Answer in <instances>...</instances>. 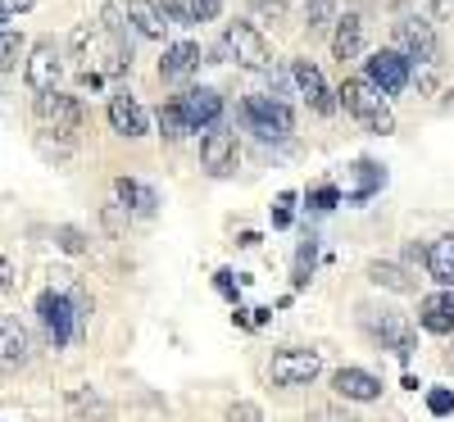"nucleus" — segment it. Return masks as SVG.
<instances>
[{
    "label": "nucleus",
    "mask_w": 454,
    "mask_h": 422,
    "mask_svg": "<svg viewBox=\"0 0 454 422\" xmlns=\"http://www.w3.org/2000/svg\"><path fill=\"white\" fill-rule=\"evenodd\" d=\"M336 105L346 109L350 119H359L368 132H377V137H391L395 132V113H391L387 96L377 91L368 78H346V82H340V91H336Z\"/></svg>",
    "instance_id": "obj_1"
},
{
    "label": "nucleus",
    "mask_w": 454,
    "mask_h": 422,
    "mask_svg": "<svg viewBox=\"0 0 454 422\" xmlns=\"http://www.w3.org/2000/svg\"><path fill=\"white\" fill-rule=\"evenodd\" d=\"M241 123L259 141H286L295 132V113L282 96H246L241 100Z\"/></svg>",
    "instance_id": "obj_2"
},
{
    "label": "nucleus",
    "mask_w": 454,
    "mask_h": 422,
    "mask_svg": "<svg viewBox=\"0 0 454 422\" xmlns=\"http://www.w3.org/2000/svg\"><path fill=\"white\" fill-rule=\"evenodd\" d=\"M359 323L364 332L382 345V350H395L400 359L413 355V345H419V336H413V323L400 314V309H372V304H359Z\"/></svg>",
    "instance_id": "obj_3"
},
{
    "label": "nucleus",
    "mask_w": 454,
    "mask_h": 422,
    "mask_svg": "<svg viewBox=\"0 0 454 422\" xmlns=\"http://www.w3.org/2000/svg\"><path fill=\"white\" fill-rule=\"evenodd\" d=\"M100 36H105V73L119 78L132 64V19L123 5H105L100 10Z\"/></svg>",
    "instance_id": "obj_4"
},
{
    "label": "nucleus",
    "mask_w": 454,
    "mask_h": 422,
    "mask_svg": "<svg viewBox=\"0 0 454 422\" xmlns=\"http://www.w3.org/2000/svg\"><path fill=\"white\" fill-rule=\"evenodd\" d=\"M36 318L46 327V340L55 350H64L68 340L82 336V323H78V309H73V300L64 291H42L36 295Z\"/></svg>",
    "instance_id": "obj_5"
},
{
    "label": "nucleus",
    "mask_w": 454,
    "mask_h": 422,
    "mask_svg": "<svg viewBox=\"0 0 454 422\" xmlns=\"http://www.w3.org/2000/svg\"><path fill=\"white\" fill-rule=\"evenodd\" d=\"M391 36H395V51L409 59V64H436L441 55V42H436V27L419 14H404L391 23Z\"/></svg>",
    "instance_id": "obj_6"
},
{
    "label": "nucleus",
    "mask_w": 454,
    "mask_h": 422,
    "mask_svg": "<svg viewBox=\"0 0 454 422\" xmlns=\"http://www.w3.org/2000/svg\"><path fill=\"white\" fill-rule=\"evenodd\" d=\"M223 46L237 55L241 68H254V73H269L278 59H273V46L263 42V32L254 23H227V36H223Z\"/></svg>",
    "instance_id": "obj_7"
},
{
    "label": "nucleus",
    "mask_w": 454,
    "mask_h": 422,
    "mask_svg": "<svg viewBox=\"0 0 454 422\" xmlns=\"http://www.w3.org/2000/svg\"><path fill=\"white\" fill-rule=\"evenodd\" d=\"M318 372H323L318 350H300V345H286V350H278L273 363H269L273 387H309Z\"/></svg>",
    "instance_id": "obj_8"
},
{
    "label": "nucleus",
    "mask_w": 454,
    "mask_h": 422,
    "mask_svg": "<svg viewBox=\"0 0 454 422\" xmlns=\"http://www.w3.org/2000/svg\"><path fill=\"white\" fill-rule=\"evenodd\" d=\"M364 78L382 91V96H400V91L409 87V78H413V64L391 46V51H377V55L364 59Z\"/></svg>",
    "instance_id": "obj_9"
},
{
    "label": "nucleus",
    "mask_w": 454,
    "mask_h": 422,
    "mask_svg": "<svg viewBox=\"0 0 454 422\" xmlns=\"http://www.w3.org/2000/svg\"><path fill=\"white\" fill-rule=\"evenodd\" d=\"M59 73H64V51L51 42V36H42V42L32 46V55H27L23 78H27V87H32L36 96H42V91H55Z\"/></svg>",
    "instance_id": "obj_10"
},
{
    "label": "nucleus",
    "mask_w": 454,
    "mask_h": 422,
    "mask_svg": "<svg viewBox=\"0 0 454 422\" xmlns=\"http://www.w3.org/2000/svg\"><path fill=\"white\" fill-rule=\"evenodd\" d=\"M200 164H205L214 177L237 173V164H241L237 132H227V128H209V132H205V141H200Z\"/></svg>",
    "instance_id": "obj_11"
},
{
    "label": "nucleus",
    "mask_w": 454,
    "mask_h": 422,
    "mask_svg": "<svg viewBox=\"0 0 454 422\" xmlns=\"http://www.w3.org/2000/svg\"><path fill=\"white\" fill-rule=\"evenodd\" d=\"M36 113L51 123L55 137H73V132L82 128V105H78V96H64V91H42V96H36Z\"/></svg>",
    "instance_id": "obj_12"
},
{
    "label": "nucleus",
    "mask_w": 454,
    "mask_h": 422,
    "mask_svg": "<svg viewBox=\"0 0 454 422\" xmlns=\"http://www.w3.org/2000/svg\"><path fill=\"white\" fill-rule=\"evenodd\" d=\"M177 105H182L186 119H192V132H209V128H218V119H223V96H218L214 87H192V91H182Z\"/></svg>",
    "instance_id": "obj_13"
},
{
    "label": "nucleus",
    "mask_w": 454,
    "mask_h": 422,
    "mask_svg": "<svg viewBox=\"0 0 454 422\" xmlns=\"http://www.w3.org/2000/svg\"><path fill=\"white\" fill-rule=\"evenodd\" d=\"M332 391H336L340 400L372 404V400H382V381H377L368 368H336V372H332Z\"/></svg>",
    "instance_id": "obj_14"
},
{
    "label": "nucleus",
    "mask_w": 454,
    "mask_h": 422,
    "mask_svg": "<svg viewBox=\"0 0 454 422\" xmlns=\"http://www.w3.org/2000/svg\"><path fill=\"white\" fill-rule=\"evenodd\" d=\"M109 123L119 137H145L150 132V113L137 105V96L119 91V96H109Z\"/></svg>",
    "instance_id": "obj_15"
},
{
    "label": "nucleus",
    "mask_w": 454,
    "mask_h": 422,
    "mask_svg": "<svg viewBox=\"0 0 454 422\" xmlns=\"http://www.w3.org/2000/svg\"><path fill=\"white\" fill-rule=\"evenodd\" d=\"M419 323L432 336H450L454 332V291H432L419 300Z\"/></svg>",
    "instance_id": "obj_16"
},
{
    "label": "nucleus",
    "mask_w": 454,
    "mask_h": 422,
    "mask_svg": "<svg viewBox=\"0 0 454 422\" xmlns=\"http://www.w3.org/2000/svg\"><path fill=\"white\" fill-rule=\"evenodd\" d=\"M291 78H295L300 96H305L318 113H332V109H336V100H332V91H327V82H323L318 64H309V59H295V64H291Z\"/></svg>",
    "instance_id": "obj_17"
},
{
    "label": "nucleus",
    "mask_w": 454,
    "mask_h": 422,
    "mask_svg": "<svg viewBox=\"0 0 454 422\" xmlns=\"http://www.w3.org/2000/svg\"><path fill=\"white\" fill-rule=\"evenodd\" d=\"M200 46L196 42H173L168 51H164V59H160V78L164 82H186L192 73L200 68Z\"/></svg>",
    "instance_id": "obj_18"
},
{
    "label": "nucleus",
    "mask_w": 454,
    "mask_h": 422,
    "mask_svg": "<svg viewBox=\"0 0 454 422\" xmlns=\"http://www.w3.org/2000/svg\"><path fill=\"white\" fill-rule=\"evenodd\" d=\"M27 359H32V336L19 323H5L0 327V372H19Z\"/></svg>",
    "instance_id": "obj_19"
},
{
    "label": "nucleus",
    "mask_w": 454,
    "mask_h": 422,
    "mask_svg": "<svg viewBox=\"0 0 454 422\" xmlns=\"http://www.w3.org/2000/svg\"><path fill=\"white\" fill-rule=\"evenodd\" d=\"M368 282L382 286V291H395V295H413V291H419V282L409 277V268L391 263V259H372L368 263Z\"/></svg>",
    "instance_id": "obj_20"
},
{
    "label": "nucleus",
    "mask_w": 454,
    "mask_h": 422,
    "mask_svg": "<svg viewBox=\"0 0 454 422\" xmlns=\"http://www.w3.org/2000/svg\"><path fill=\"white\" fill-rule=\"evenodd\" d=\"M427 273L441 291H454V232H445L427 246Z\"/></svg>",
    "instance_id": "obj_21"
},
{
    "label": "nucleus",
    "mask_w": 454,
    "mask_h": 422,
    "mask_svg": "<svg viewBox=\"0 0 454 422\" xmlns=\"http://www.w3.org/2000/svg\"><path fill=\"white\" fill-rule=\"evenodd\" d=\"M364 51V19L359 14H346V19H336V32H332V55L346 64V59H359Z\"/></svg>",
    "instance_id": "obj_22"
},
{
    "label": "nucleus",
    "mask_w": 454,
    "mask_h": 422,
    "mask_svg": "<svg viewBox=\"0 0 454 422\" xmlns=\"http://www.w3.org/2000/svg\"><path fill=\"white\" fill-rule=\"evenodd\" d=\"M123 10H128V19H132V27L141 32V36H150V42H160L164 36V10H160V0H123Z\"/></svg>",
    "instance_id": "obj_23"
},
{
    "label": "nucleus",
    "mask_w": 454,
    "mask_h": 422,
    "mask_svg": "<svg viewBox=\"0 0 454 422\" xmlns=\"http://www.w3.org/2000/svg\"><path fill=\"white\" fill-rule=\"evenodd\" d=\"M114 196H119V205L128 209V214H155L160 209V196H155V191H150V186H141V182H132V177H119V182H114Z\"/></svg>",
    "instance_id": "obj_24"
},
{
    "label": "nucleus",
    "mask_w": 454,
    "mask_h": 422,
    "mask_svg": "<svg viewBox=\"0 0 454 422\" xmlns=\"http://www.w3.org/2000/svg\"><path fill=\"white\" fill-rule=\"evenodd\" d=\"M314 263H318V241L305 237V241H300V250H295V263H291V286H295V291H305V286H309Z\"/></svg>",
    "instance_id": "obj_25"
},
{
    "label": "nucleus",
    "mask_w": 454,
    "mask_h": 422,
    "mask_svg": "<svg viewBox=\"0 0 454 422\" xmlns=\"http://www.w3.org/2000/svg\"><path fill=\"white\" fill-rule=\"evenodd\" d=\"M355 173H359V191H350V196H346L350 205H364L368 196H377V191L387 186V173L377 168L372 160H359V164H355Z\"/></svg>",
    "instance_id": "obj_26"
},
{
    "label": "nucleus",
    "mask_w": 454,
    "mask_h": 422,
    "mask_svg": "<svg viewBox=\"0 0 454 422\" xmlns=\"http://www.w3.org/2000/svg\"><path fill=\"white\" fill-rule=\"evenodd\" d=\"M305 27H309V36L336 27V0H305Z\"/></svg>",
    "instance_id": "obj_27"
},
{
    "label": "nucleus",
    "mask_w": 454,
    "mask_h": 422,
    "mask_svg": "<svg viewBox=\"0 0 454 422\" xmlns=\"http://www.w3.org/2000/svg\"><path fill=\"white\" fill-rule=\"evenodd\" d=\"M160 128H164V137H168V141H177V137L192 132V119L182 113V105H177V100H168V105L160 109Z\"/></svg>",
    "instance_id": "obj_28"
},
{
    "label": "nucleus",
    "mask_w": 454,
    "mask_h": 422,
    "mask_svg": "<svg viewBox=\"0 0 454 422\" xmlns=\"http://www.w3.org/2000/svg\"><path fill=\"white\" fill-rule=\"evenodd\" d=\"M19 55H23V36H19V32H0V73L14 68Z\"/></svg>",
    "instance_id": "obj_29"
},
{
    "label": "nucleus",
    "mask_w": 454,
    "mask_h": 422,
    "mask_svg": "<svg viewBox=\"0 0 454 422\" xmlns=\"http://www.w3.org/2000/svg\"><path fill=\"white\" fill-rule=\"evenodd\" d=\"M55 246L64 254H87V237L78 232V227H55Z\"/></svg>",
    "instance_id": "obj_30"
},
{
    "label": "nucleus",
    "mask_w": 454,
    "mask_h": 422,
    "mask_svg": "<svg viewBox=\"0 0 454 422\" xmlns=\"http://www.w3.org/2000/svg\"><path fill=\"white\" fill-rule=\"evenodd\" d=\"M186 14H192V23H214L223 14V0H186Z\"/></svg>",
    "instance_id": "obj_31"
},
{
    "label": "nucleus",
    "mask_w": 454,
    "mask_h": 422,
    "mask_svg": "<svg viewBox=\"0 0 454 422\" xmlns=\"http://www.w3.org/2000/svg\"><path fill=\"white\" fill-rule=\"evenodd\" d=\"M427 413H432V418H450V413H454V391H445V387L427 391Z\"/></svg>",
    "instance_id": "obj_32"
},
{
    "label": "nucleus",
    "mask_w": 454,
    "mask_h": 422,
    "mask_svg": "<svg viewBox=\"0 0 454 422\" xmlns=\"http://www.w3.org/2000/svg\"><path fill=\"white\" fill-rule=\"evenodd\" d=\"M336 205H340V191H336V186H314V191H309V209L327 214V209H336Z\"/></svg>",
    "instance_id": "obj_33"
},
{
    "label": "nucleus",
    "mask_w": 454,
    "mask_h": 422,
    "mask_svg": "<svg viewBox=\"0 0 454 422\" xmlns=\"http://www.w3.org/2000/svg\"><path fill=\"white\" fill-rule=\"evenodd\" d=\"M227 422H263V413H259L254 400H237L232 409H227Z\"/></svg>",
    "instance_id": "obj_34"
},
{
    "label": "nucleus",
    "mask_w": 454,
    "mask_h": 422,
    "mask_svg": "<svg viewBox=\"0 0 454 422\" xmlns=\"http://www.w3.org/2000/svg\"><path fill=\"white\" fill-rule=\"evenodd\" d=\"M164 19H173L177 27H192V14H186V0H160Z\"/></svg>",
    "instance_id": "obj_35"
},
{
    "label": "nucleus",
    "mask_w": 454,
    "mask_h": 422,
    "mask_svg": "<svg viewBox=\"0 0 454 422\" xmlns=\"http://www.w3.org/2000/svg\"><path fill=\"white\" fill-rule=\"evenodd\" d=\"M250 10L263 14V19H282L286 14V0H250Z\"/></svg>",
    "instance_id": "obj_36"
},
{
    "label": "nucleus",
    "mask_w": 454,
    "mask_h": 422,
    "mask_svg": "<svg viewBox=\"0 0 454 422\" xmlns=\"http://www.w3.org/2000/svg\"><path fill=\"white\" fill-rule=\"evenodd\" d=\"M32 0H0V19H14V14H27Z\"/></svg>",
    "instance_id": "obj_37"
},
{
    "label": "nucleus",
    "mask_w": 454,
    "mask_h": 422,
    "mask_svg": "<svg viewBox=\"0 0 454 422\" xmlns=\"http://www.w3.org/2000/svg\"><path fill=\"white\" fill-rule=\"evenodd\" d=\"M309 422H355V418L350 413H336V409H314Z\"/></svg>",
    "instance_id": "obj_38"
},
{
    "label": "nucleus",
    "mask_w": 454,
    "mask_h": 422,
    "mask_svg": "<svg viewBox=\"0 0 454 422\" xmlns=\"http://www.w3.org/2000/svg\"><path fill=\"white\" fill-rule=\"evenodd\" d=\"M404 263H423V268H427V246L409 241V246H404Z\"/></svg>",
    "instance_id": "obj_39"
},
{
    "label": "nucleus",
    "mask_w": 454,
    "mask_h": 422,
    "mask_svg": "<svg viewBox=\"0 0 454 422\" xmlns=\"http://www.w3.org/2000/svg\"><path fill=\"white\" fill-rule=\"evenodd\" d=\"M214 286H218V291H223L227 300H237V282H232V273H227V268H223V273L214 277Z\"/></svg>",
    "instance_id": "obj_40"
},
{
    "label": "nucleus",
    "mask_w": 454,
    "mask_h": 422,
    "mask_svg": "<svg viewBox=\"0 0 454 422\" xmlns=\"http://www.w3.org/2000/svg\"><path fill=\"white\" fill-rule=\"evenodd\" d=\"M10 277H14V268H10V259H5V254H0V291L10 286Z\"/></svg>",
    "instance_id": "obj_41"
},
{
    "label": "nucleus",
    "mask_w": 454,
    "mask_h": 422,
    "mask_svg": "<svg viewBox=\"0 0 454 422\" xmlns=\"http://www.w3.org/2000/svg\"><path fill=\"white\" fill-rule=\"evenodd\" d=\"M432 10L445 19V14H454V0H432Z\"/></svg>",
    "instance_id": "obj_42"
}]
</instances>
